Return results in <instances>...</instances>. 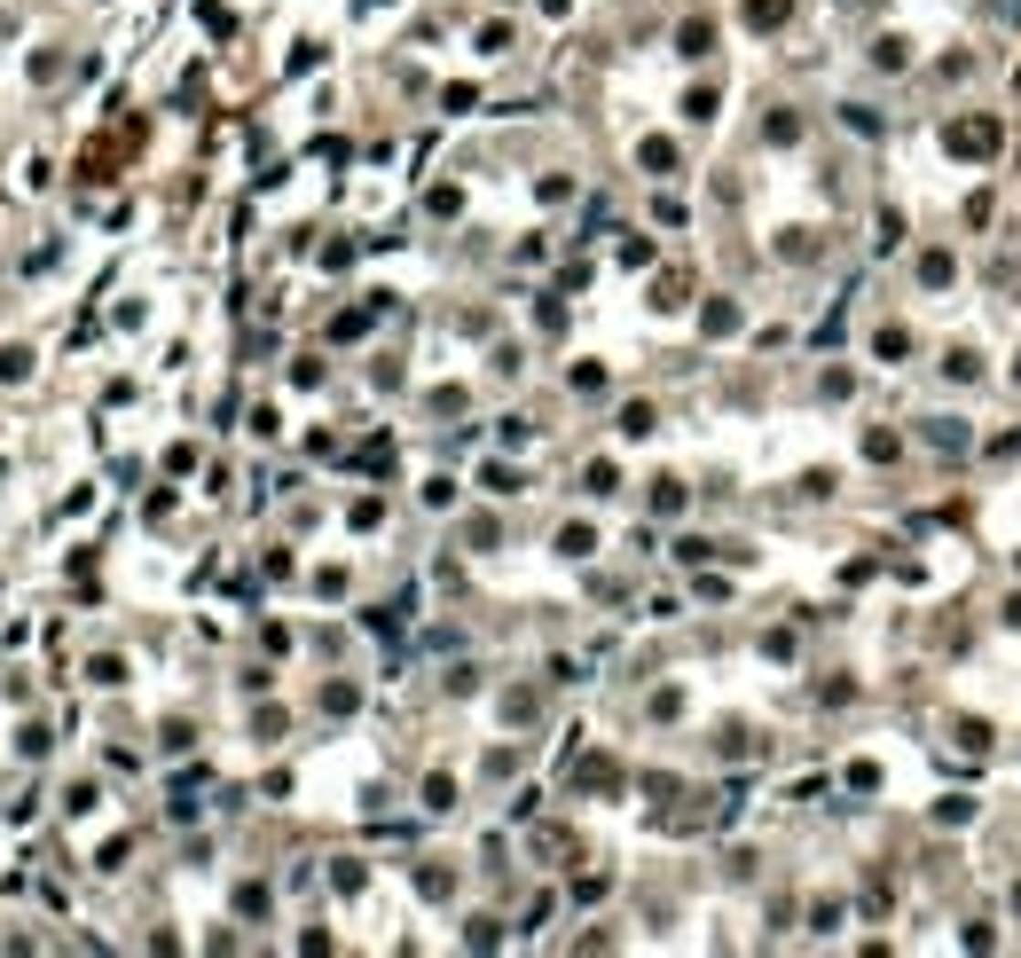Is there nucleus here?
Here are the masks:
<instances>
[{"label":"nucleus","instance_id":"f257e3e1","mask_svg":"<svg viewBox=\"0 0 1021 958\" xmlns=\"http://www.w3.org/2000/svg\"><path fill=\"white\" fill-rule=\"evenodd\" d=\"M942 142H951L959 157H998V118H959Z\"/></svg>","mask_w":1021,"mask_h":958},{"label":"nucleus","instance_id":"f03ea898","mask_svg":"<svg viewBox=\"0 0 1021 958\" xmlns=\"http://www.w3.org/2000/svg\"><path fill=\"white\" fill-rule=\"evenodd\" d=\"M785 8H794V0H746V24H778Z\"/></svg>","mask_w":1021,"mask_h":958},{"label":"nucleus","instance_id":"7ed1b4c3","mask_svg":"<svg viewBox=\"0 0 1021 958\" xmlns=\"http://www.w3.org/2000/svg\"><path fill=\"white\" fill-rule=\"evenodd\" d=\"M920 283H951V252H927L920 259Z\"/></svg>","mask_w":1021,"mask_h":958},{"label":"nucleus","instance_id":"20e7f679","mask_svg":"<svg viewBox=\"0 0 1021 958\" xmlns=\"http://www.w3.org/2000/svg\"><path fill=\"white\" fill-rule=\"evenodd\" d=\"M1014 911H1021V888H1014Z\"/></svg>","mask_w":1021,"mask_h":958},{"label":"nucleus","instance_id":"39448f33","mask_svg":"<svg viewBox=\"0 0 1021 958\" xmlns=\"http://www.w3.org/2000/svg\"><path fill=\"white\" fill-rule=\"evenodd\" d=\"M1014 377H1021V370H1014Z\"/></svg>","mask_w":1021,"mask_h":958}]
</instances>
